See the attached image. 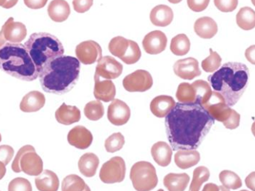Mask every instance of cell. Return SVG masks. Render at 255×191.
<instances>
[{"instance_id": "1", "label": "cell", "mask_w": 255, "mask_h": 191, "mask_svg": "<svg viewBox=\"0 0 255 191\" xmlns=\"http://www.w3.org/2000/svg\"><path fill=\"white\" fill-rule=\"evenodd\" d=\"M202 106L176 103L166 116L168 140L174 150H196L214 124Z\"/></svg>"}, {"instance_id": "2", "label": "cell", "mask_w": 255, "mask_h": 191, "mask_svg": "<svg viewBox=\"0 0 255 191\" xmlns=\"http://www.w3.org/2000/svg\"><path fill=\"white\" fill-rule=\"evenodd\" d=\"M80 62L71 56L59 57L39 73L42 89L48 93L63 95L70 92L79 80Z\"/></svg>"}, {"instance_id": "3", "label": "cell", "mask_w": 255, "mask_h": 191, "mask_svg": "<svg viewBox=\"0 0 255 191\" xmlns=\"http://www.w3.org/2000/svg\"><path fill=\"white\" fill-rule=\"evenodd\" d=\"M250 69L241 63L229 62L208 77L215 92L223 95L229 107H233L241 99L248 87Z\"/></svg>"}, {"instance_id": "4", "label": "cell", "mask_w": 255, "mask_h": 191, "mask_svg": "<svg viewBox=\"0 0 255 191\" xmlns=\"http://www.w3.org/2000/svg\"><path fill=\"white\" fill-rule=\"evenodd\" d=\"M0 70L25 81H33L39 76L34 62L21 43H6L0 47Z\"/></svg>"}, {"instance_id": "5", "label": "cell", "mask_w": 255, "mask_h": 191, "mask_svg": "<svg viewBox=\"0 0 255 191\" xmlns=\"http://www.w3.org/2000/svg\"><path fill=\"white\" fill-rule=\"evenodd\" d=\"M24 46L39 73L51 61L63 56L64 53V46L59 39L49 33L31 34Z\"/></svg>"}, {"instance_id": "6", "label": "cell", "mask_w": 255, "mask_h": 191, "mask_svg": "<svg viewBox=\"0 0 255 191\" xmlns=\"http://www.w3.org/2000/svg\"><path fill=\"white\" fill-rule=\"evenodd\" d=\"M13 172H23L28 176H39L43 169V160L31 145L21 147L11 165Z\"/></svg>"}, {"instance_id": "7", "label": "cell", "mask_w": 255, "mask_h": 191, "mask_svg": "<svg viewBox=\"0 0 255 191\" xmlns=\"http://www.w3.org/2000/svg\"><path fill=\"white\" fill-rule=\"evenodd\" d=\"M130 179L136 191H151L158 183L155 168L148 162L135 163L130 169Z\"/></svg>"}, {"instance_id": "8", "label": "cell", "mask_w": 255, "mask_h": 191, "mask_svg": "<svg viewBox=\"0 0 255 191\" xmlns=\"http://www.w3.org/2000/svg\"><path fill=\"white\" fill-rule=\"evenodd\" d=\"M202 107L214 120L222 122L223 125L232 118L235 112L228 105L223 95L215 91Z\"/></svg>"}, {"instance_id": "9", "label": "cell", "mask_w": 255, "mask_h": 191, "mask_svg": "<svg viewBox=\"0 0 255 191\" xmlns=\"http://www.w3.org/2000/svg\"><path fill=\"white\" fill-rule=\"evenodd\" d=\"M127 167L122 157L115 156L103 164L100 170V178L106 184L122 183L125 180Z\"/></svg>"}, {"instance_id": "10", "label": "cell", "mask_w": 255, "mask_h": 191, "mask_svg": "<svg viewBox=\"0 0 255 191\" xmlns=\"http://www.w3.org/2000/svg\"><path fill=\"white\" fill-rule=\"evenodd\" d=\"M27 35L25 25L22 22H14L10 17L6 21L0 31V47L5 44L6 41L11 43H20Z\"/></svg>"}, {"instance_id": "11", "label": "cell", "mask_w": 255, "mask_h": 191, "mask_svg": "<svg viewBox=\"0 0 255 191\" xmlns=\"http://www.w3.org/2000/svg\"><path fill=\"white\" fill-rule=\"evenodd\" d=\"M123 84L128 92H143L151 89L153 85V79L148 71L142 69L136 70L124 79Z\"/></svg>"}, {"instance_id": "12", "label": "cell", "mask_w": 255, "mask_h": 191, "mask_svg": "<svg viewBox=\"0 0 255 191\" xmlns=\"http://www.w3.org/2000/svg\"><path fill=\"white\" fill-rule=\"evenodd\" d=\"M76 55L82 64L91 65L103 58V49L97 42L87 40L76 46Z\"/></svg>"}, {"instance_id": "13", "label": "cell", "mask_w": 255, "mask_h": 191, "mask_svg": "<svg viewBox=\"0 0 255 191\" xmlns=\"http://www.w3.org/2000/svg\"><path fill=\"white\" fill-rule=\"evenodd\" d=\"M124 66L115 58L105 56L100 60L96 67L95 74L106 80L118 78L122 74Z\"/></svg>"}, {"instance_id": "14", "label": "cell", "mask_w": 255, "mask_h": 191, "mask_svg": "<svg viewBox=\"0 0 255 191\" xmlns=\"http://www.w3.org/2000/svg\"><path fill=\"white\" fill-rule=\"evenodd\" d=\"M130 117V110L124 101L115 99L108 108V119L112 125L122 126L128 123Z\"/></svg>"}, {"instance_id": "15", "label": "cell", "mask_w": 255, "mask_h": 191, "mask_svg": "<svg viewBox=\"0 0 255 191\" xmlns=\"http://www.w3.org/2000/svg\"><path fill=\"white\" fill-rule=\"evenodd\" d=\"M174 72L184 80H191L202 74L199 69V62L193 58L179 60L174 64Z\"/></svg>"}, {"instance_id": "16", "label": "cell", "mask_w": 255, "mask_h": 191, "mask_svg": "<svg viewBox=\"0 0 255 191\" xmlns=\"http://www.w3.org/2000/svg\"><path fill=\"white\" fill-rule=\"evenodd\" d=\"M167 37L160 31H153L145 36L142 40L144 50L149 55H157L166 49Z\"/></svg>"}, {"instance_id": "17", "label": "cell", "mask_w": 255, "mask_h": 191, "mask_svg": "<svg viewBox=\"0 0 255 191\" xmlns=\"http://www.w3.org/2000/svg\"><path fill=\"white\" fill-rule=\"evenodd\" d=\"M92 133L83 126H76L69 132L67 140L69 144L80 150H85L93 142Z\"/></svg>"}, {"instance_id": "18", "label": "cell", "mask_w": 255, "mask_h": 191, "mask_svg": "<svg viewBox=\"0 0 255 191\" xmlns=\"http://www.w3.org/2000/svg\"><path fill=\"white\" fill-rule=\"evenodd\" d=\"M94 96L99 101L110 102L115 100L116 95V87L112 80H101L100 76H94Z\"/></svg>"}, {"instance_id": "19", "label": "cell", "mask_w": 255, "mask_h": 191, "mask_svg": "<svg viewBox=\"0 0 255 191\" xmlns=\"http://www.w3.org/2000/svg\"><path fill=\"white\" fill-rule=\"evenodd\" d=\"M46 98L38 91H31L22 98L19 104L21 111L24 113H35L44 107Z\"/></svg>"}, {"instance_id": "20", "label": "cell", "mask_w": 255, "mask_h": 191, "mask_svg": "<svg viewBox=\"0 0 255 191\" xmlns=\"http://www.w3.org/2000/svg\"><path fill=\"white\" fill-rule=\"evenodd\" d=\"M175 100L168 95H160L155 97L150 104V110L154 116L164 118L175 107Z\"/></svg>"}, {"instance_id": "21", "label": "cell", "mask_w": 255, "mask_h": 191, "mask_svg": "<svg viewBox=\"0 0 255 191\" xmlns=\"http://www.w3.org/2000/svg\"><path fill=\"white\" fill-rule=\"evenodd\" d=\"M173 17L172 8L165 4L155 6L150 13V20L156 26H168L173 20Z\"/></svg>"}, {"instance_id": "22", "label": "cell", "mask_w": 255, "mask_h": 191, "mask_svg": "<svg viewBox=\"0 0 255 191\" xmlns=\"http://www.w3.org/2000/svg\"><path fill=\"white\" fill-rule=\"evenodd\" d=\"M55 119L61 125H71L80 121L81 112L75 106L67 105L64 103L55 112Z\"/></svg>"}, {"instance_id": "23", "label": "cell", "mask_w": 255, "mask_h": 191, "mask_svg": "<svg viewBox=\"0 0 255 191\" xmlns=\"http://www.w3.org/2000/svg\"><path fill=\"white\" fill-rule=\"evenodd\" d=\"M194 31L201 38L211 39L217 34L218 25L212 18L203 16L195 22Z\"/></svg>"}, {"instance_id": "24", "label": "cell", "mask_w": 255, "mask_h": 191, "mask_svg": "<svg viewBox=\"0 0 255 191\" xmlns=\"http://www.w3.org/2000/svg\"><path fill=\"white\" fill-rule=\"evenodd\" d=\"M48 14L55 22H62L68 19L70 7L65 0H52L48 6Z\"/></svg>"}, {"instance_id": "25", "label": "cell", "mask_w": 255, "mask_h": 191, "mask_svg": "<svg viewBox=\"0 0 255 191\" xmlns=\"http://www.w3.org/2000/svg\"><path fill=\"white\" fill-rule=\"evenodd\" d=\"M151 156L154 162L161 167H166L172 161V150L164 141H158L151 147Z\"/></svg>"}, {"instance_id": "26", "label": "cell", "mask_w": 255, "mask_h": 191, "mask_svg": "<svg viewBox=\"0 0 255 191\" xmlns=\"http://www.w3.org/2000/svg\"><path fill=\"white\" fill-rule=\"evenodd\" d=\"M34 182L37 190L40 191H58L59 188L58 176L49 170L43 171Z\"/></svg>"}, {"instance_id": "27", "label": "cell", "mask_w": 255, "mask_h": 191, "mask_svg": "<svg viewBox=\"0 0 255 191\" xmlns=\"http://www.w3.org/2000/svg\"><path fill=\"white\" fill-rule=\"evenodd\" d=\"M199 161L200 154L195 150H180L175 155V165L182 170L195 166Z\"/></svg>"}, {"instance_id": "28", "label": "cell", "mask_w": 255, "mask_h": 191, "mask_svg": "<svg viewBox=\"0 0 255 191\" xmlns=\"http://www.w3.org/2000/svg\"><path fill=\"white\" fill-rule=\"evenodd\" d=\"M100 165V159L97 155L92 153H85L79 161V169L81 174L86 177L96 175Z\"/></svg>"}, {"instance_id": "29", "label": "cell", "mask_w": 255, "mask_h": 191, "mask_svg": "<svg viewBox=\"0 0 255 191\" xmlns=\"http://www.w3.org/2000/svg\"><path fill=\"white\" fill-rule=\"evenodd\" d=\"M190 180L187 174H169L163 179V185L169 191H184Z\"/></svg>"}, {"instance_id": "30", "label": "cell", "mask_w": 255, "mask_h": 191, "mask_svg": "<svg viewBox=\"0 0 255 191\" xmlns=\"http://www.w3.org/2000/svg\"><path fill=\"white\" fill-rule=\"evenodd\" d=\"M237 24L241 29L250 31L255 28V11L252 7H242L236 16Z\"/></svg>"}, {"instance_id": "31", "label": "cell", "mask_w": 255, "mask_h": 191, "mask_svg": "<svg viewBox=\"0 0 255 191\" xmlns=\"http://www.w3.org/2000/svg\"><path fill=\"white\" fill-rule=\"evenodd\" d=\"M178 102L182 104H197V93L196 89L188 83H181L176 92Z\"/></svg>"}, {"instance_id": "32", "label": "cell", "mask_w": 255, "mask_h": 191, "mask_svg": "<svg viewBox=\"0 0 255 191\" xmlns=\"http://www.w3.org/2000/svg\"><path fill=\"white\" fill-rule=\"evenodd\" d=\"M190 49V41L186 34H180L171 40L170 50L177 56L187 55Z\"/></svg>"}, {"instance_id": "33", "label": "cell", "mask_w": 255, "mask_h": 191, "mask_svg": "<svg viewBox=\"0 0 255 191\" xmlns=\"http://www.w3.org/2000/svg\"><path fill=\"white\" fill-rule=\"evenodd\" d=\"M88 185L79 176L71 174L64 179L61 186L62 191H85Z\"/></svg>"}, {"instance_id": "34", "label": "cell", "mask_w": 255, "mask_h": 191, "mask_svg": "<svg viewBox=\"0 0 255 191\" xmlns=\"http://www.w3.org/2000/svg\"><path fill=\"white\" fill-rule=\"evenodd\" d=\"M197 93V104L203 106L212 95L211 85L203 80H198L192 83Z\"/></svg>"}, {"instance_id": "35", "label": "cell", "mask_w": 255, "mask_h": 191, "mask_svg": "<svg viewBox=\"0 0 255 191\" xmlns=\"http://www.w3.org/2000/svg\"><path fill=\"white\" fill-rule=\"evenodd\" d=\"M220 182H221L223 186L228 189H232V190H237L242 187L243 183L239 176L237 175L233 171H223L220 174Z\"/></svg>"}, {"instance_id": "36", "label": "cell", "mask_w": 255, "mask_h": 191, "mask_svg": "<svg viewBox=\"0 0 255 191\" xmlns=\"http://www.w3.org/2000/svg\"><path fill=\"white\" fill-rule=\"evenodd\" d=\"M84 113L87 119L96 122L101 119L104 116V106L99 100L91 101L85 106Z\"/></svg>"}, {"instance_id": "37", "label": "cell", "mask_w": 255, "mask_h": 191, "mask_svg": "<svg viewBox=\"0 0 255 191\" xmlns=\"http://www.w3.org/2000/svg\"><path fill=\"white\" fill-rule=\"evenodd\" d=\"M210 171L206 167L201 166L193 171V181L189 191H199L203 183L208 181L210 178Z\"/></svg>"}, {"instance_id": "38", "label": "cell", "mask_w": 255, "mask_h": 191, "mask_svg": "<svg viewBox=\"0 0 255 191\" xmlns=\"http://www.w3.org/2000/svg\"><path fill=\"white\" fill-rule=\"evenodd\" d=\"M129 46V40L123 37H114L109 45L111 53L117 58H121L127 53Z\"/></svg>"}, {"instance_id": "39", "label": "cell", "mask_w": 255, "mask_h": 191, "mask_svg": "<svg viewBox=\"0 0 255 191\" xmlns=\"http://www.w3.org/2000/svg\"><path fill=\"white\" fill-rule=\"evenodd\" d=\"M222 58L217 52L210 49V56L202 62V69L205 72L212 73L217 71L221 65Z\"/></svg>"}, {"instance_id": "40", "label": "cell", "mask_w": 255, "mask_h": 191, "mask_svg": "<svg viewBox=\"0 0 255 191\" xmlns=\"http://www.w3.org/2000/svg\"><path fill=\"white\" fill-rule=\"evenodd\" d=\"M125 144V138L121 132L112 134L110 137L106 139L105 143L106 150L109 153H115L119 151L124 147Z\"/></svg>"}, {"instance_id": "41", "label": "cell", "mask_w": 255, "mask_h": 191, "mask_svg": "<svg viewBox=\"0 0 255 191\" xmlns=\"http://www.w3.org/2000/svg\"><path fill=\"white\" fill-rule=\"evenodd\" d=\"M141 58V51L136 42L129 40V46L127 53L121 58L123 62L131 65L136 64Z\"/></svg>"}, {"instance_id": "42", "label": "cell", "mask_w": 255, "mask_h": 191, "mask_svg": "<svg viewBox=\"0 0 255 191\" xmlns=\"http://www.w3.org/2000/svg\"><path fill=\"white\" fill-rule=\"evenodd\" d=\"M8 191H32V187L28 180L19 177L10 181Z\"/></svg>"}, {"instance_id": "43", "label": "cell", "mask_w": 255, "mask_h": 191, "mask_svg": "<svg viewBox=\"0 0 255 191\" xmlns=\"http://www.w3.org/2000/svg\"><path fill=\"white\" fill-rule=\"evenodd\" d=\"M214 4L220 11L229 13L238 7V0H214Z\"/></svg>"}, {"instance_id": "44", "label": "cell", "mask_w": 255, "mask_h": 191, "mask_svg": "<svg viewBox=\"0 0 255 191\" xmlns=\"http://www.w3.org/2000/svg\"><path fill=\"white\" fill-rule=\"evenodd\" d=\"M94 4V0H73V8L78 13H85Z\"/></svg>"}, {"instance_id": "45", "label": "cell", "mask_w": 255, "mask_h": 191, "mask_svg": "<svg viewBox=\"0 0 255 191\" xmlns=\"http://www.w3.org/2000/svg\"><path fill=\"white\" fill-rule=\"evenodd\" d=\"M13 154H14V150L10 146H0V161L4 165H8L13 158Z\"/></svg>"}, {"instance_id": "46", "label": "cell", "mask_w": 255, "mask_h": 191, "mask_svg": "<svg viewBox=\"0 0 255 191\" xmlns=\"http://www.w3.org/2000/svg\"><path fill=\"white\" fill-rule=\"evenodd\" d=\"M211 0H187L188 7L195 12H201L208 7Z\"/></svg>"}, {"instance_id": "47", "label": "cell", "mask_w": 255, "mask_h": 191, "mask_svg": "<svg viewBox=\"0 0 255 191\" xmlns=\"http://www.w3.org/2000/svg\"><path fill=\"white\" fill-rule=\"evenodd\" d=\"M48 0H24L27 7L31 9H40L45 7Z\"/></svg>"}, {"instance_id": "48", "label": "cell", "mask_w": 255, "mask_h": 191, "mask_svg": "<svg viewBox=\"0 0 255 191\" xmlns=\"http://www.w3.org/2000/svg\"><path fill=\"white\" fill-rule=\"evenodd\" d=\"M245 56L249 62L255 65V45L250 46L246 50Z\"/></svg>"}, {"instance_id": "49", "label": "cell", "mask_w": 255, "mask_h": 191, "mask_svg": "<svg viewBox=\"0 0 255 191\" xmlns=\"http://www.w3.org/2000/svg\"><path fill=\"white\" fill-rule=\"evenodd\" d=\"M246 186L248 189L253 191H255V171L251 173L248 177L246 178Z\"/></svg>"}, {"instance_id": "50", "label": "cell", "mask_w": 255, "mask_h": 191, "mask_svg": "<svg viewBox=\"0 0 255 191\" xmlns=\"http://www.w3.org/2000/svg\"><path fill=\"white\" fill-rule=\"evenodd\" d=\"M19 0H0V6L3 8L10 9L14 7Z\"/></svg>"}, {"instance_id": "51", "label": "cell", "mask_w": 255, "mask_h": 191, "mask_svg": "<svg viewBox=\"0 0 255 191\" xmlns=\"http://www.w3.org/2000/svg\"><path fill=\"white\" fill-rule=\"evenodd\" d=\"M202 191H220V186H217L214 183H208L205 185Z\"/></svg>"}, {"instance_id": "52", "label": "cell", "mask_w": 255, "mask_h": 191, "mask_svg": "<svg viewBox=\"0 0 255 191\" xmlns=\"http://www.w3.org/2000/svg\"><path fill=\"white\" fill-rule=\"evenodd\" d=\"M6 165L0 161V180L3 179L6 174Z\"/></svg>"}, {"instance_id": "53", "label": "cell", "mask_w": 255, "mask_h": 191, "mask_svg": "<svg viewBox=\"0 0 255 191\" xmlns=\"http://www.w3.org/2000/svg\"><path fill=\"white\" fill-rule=\"evenodd\" d=\"M168 1L172 4H178V3L181 2L182 0H168Z\"/></svg>"}, {"instance_id": "54", "label": "cell", "mask_w": 255, "mask_h": 191, "mask_svg": "<svg viewBox=\"0 0 255 191\" xmlns=\"http://www.w3.org/2000/svg\"><path fill=\"white\" fill-rule=\"evenodd\" d=\"M252 132H253V135L255 137V122L253 123V126H252Z\"/></svg>"}, {"instance_id": "55", "label": "cell", "mask_w": 255, "mask_h": 191, "mask_svg": "<svg viewBox=\"0 0 255 191\" xmlns=\"http://www.w3.org/2000/svg\"><path fill=\"white\" fill-rule=\"evenodd\" d=\"M220 191H230L229 189H226L224 186H220Z\"/></svg>"}, {"instance_id": "56", "label": "cell", "mask_w": 255, "mask_h": 191, "mask_svg": "<svg viewBox=\"0 0 255 191\" xmlns=\"http://www.w3.org/2000/svg\"><path fill=\"white\" fill-rule=\"evenodd\" d=\"M85 191H91V189H90V188L88 187H88H87L86 190H85Z\"/></svg>"}, {"instance_id": "57", "label": "cell", "mask_w": 255, "mask_h": 191, "mask_svg": "<svg viewBox=\"0 0 255 191\" xmlns=\"http://www.w3.org/2000/svg\"><path fill=\"white\" fill-rule=\"evenodd\" d=\"M251 1L252 2H253V4L255 6V0H251Z\"/></svg>"}, {"instance_id": "58", "label": "cell", "mask_w": 255, "mask_h": 191, "mask_svg": "<svg viewBox=\"0 0 255 191\" xmlns=\"http://www.w3.org/2000/svg\"><path fill=\"white\" fill-rule=\"evenodd\" d=\"M1 134H0V142H1Z\"/></svg>"}, {"instance_id": "59", "label": "cell", "mask_w": 255, "mask_h": 191, "mask_svg": "<svg viewBox=\"0 0 255 191\" xmlns=\"http://www.w3.org/2000/svg\"><path fill=\"white\" fill-rule=\"evenodd\" d=\"M164 191L162 190V189H160V190H158V191Z\"/></svg>"}, {"instance_id": "60", "label": "cell", "mask_w": 255, "mask_h": 191, "mask_svg": "<svg viewBox=\"0 0 255 191\" xmlns=\"http://www.w3.org/2000/svg\"><path fill=\"white\" fill-rule=\"evenodd\" d=\"M247 191V190H242V191Z\"/></svg>"}]
</instances>
